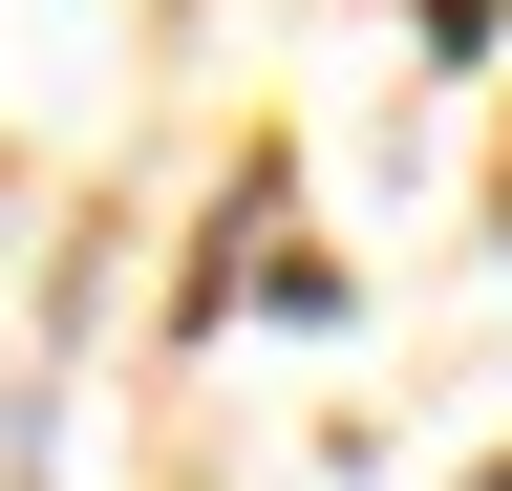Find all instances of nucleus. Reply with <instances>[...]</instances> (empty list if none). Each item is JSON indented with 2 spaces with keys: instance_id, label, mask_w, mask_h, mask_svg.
Here are the masks:
<instances>
[{
  "instance_id": "obj_1",
  "label": "nucleus",
  "mask_w": 512,
  "mask_h": 491,
  "mask_svg": "<svg viewBox=\"0 0 512 491\" xmlns=\"http://www.w3.org/2000/svg\"><path fill=\"white\" fill-rule=\"evenodd\" d=\"M470 491H512V470H470Z\"/></svg>"
}]
</instances>
